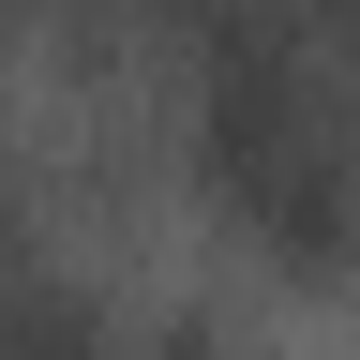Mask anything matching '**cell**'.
Segmentation results:
<instances>
[{
	"label": "cell",
	"instance_id": "obj_1",
	"mask_svg": "<svg viewBox=\"0 0 360 360\" xmlns=\"http://www.w3.org/2000/svg\"><path fill=\"white\" fill-rule=\"evenodd\" d=\"M195 165H210L225 225H240L270 270H345L360 255V150H345L330 90H315V60H300V30L210 0V45H195Z\"/></svg>",
	"mask_w": 360,
	"mask_h": 360
},
{
	"label": "cell",
	"instance_id": "obj_2",
	"mask_svg": "<svg viewBox=\"0 0 360 360\" xmlns=\"http://www.w3.org/2000/svg\"><path fill=\"white\" fill-rule=\"evenodd\" d=\"M0 300H15V210H0Z\"/></svg>",
	"mask_w": 360,
	"mask_h": 360
}]
</instances>
